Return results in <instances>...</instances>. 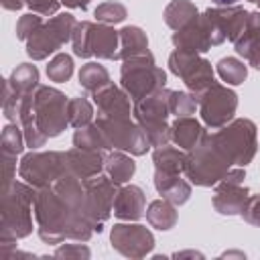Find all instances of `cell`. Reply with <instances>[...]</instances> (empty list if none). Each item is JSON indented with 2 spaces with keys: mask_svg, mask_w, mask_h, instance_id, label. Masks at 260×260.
<instances>
[{
  "mask_svg": "<svg viewBox=\"0 0 260 260\" xmlns=\"http://www.w3.org/2000/svg\"><path fill=\"white\" fill-rule=\"evenodd\" d=\"M215 4H219V6H228V4H234V2H238V0H213Z\"/></svg>",
  "mask_w": 260,
  "mask_h": 260,
  "instance_id": "obj_1",
  "label": "cell"
}]
</instances>
